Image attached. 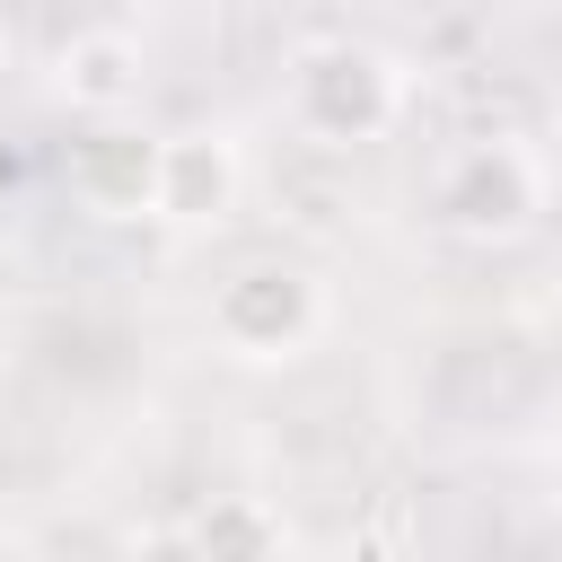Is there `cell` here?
Returning <instances> with one entry per match:
<instances>
[{"label": "cell", "mask_w": 562, "mask_h": 562, "mask_svg": "<svg viewBox=\"0 0 562 562\" xmlns=\"http://www.w3.org/2000/svg\"><path fill=\"white\" fill-rule=\"evenodd\" d=\"M422 211H430V228L457 237V246H483V255H492V246H518V237H536L544 211H553V158H544L527 132H474V140H457V149L430 167Z\"/></svg>", "instance_id": "cell-2"}, {"label": "cell", "mask_w": 562, "mask_h": 562, "mask_svg": "<svg viewBox=\"0 0 562 562\" xmlns=\"http://www.w3.org/2000/svg\"><path fill=\"white\" fill-rule=\"evenodd\" d=\"M140 79H149V61H140V44H132L123 26H79V35L53 53V97H61L79 123H132Z\"/></svg>", "instance_id": "cell-6"}, {"label": "cell", "mask_w": 562, "mask_h": 562, "mask_svg": "<svg viewBox=\"0 0 562 562\" xmlns=\"http://www.w3.org/2000/svg\"><path fill=\"white\" fill-rule=\"evenodd\" d=\"M413 70L369 35H307L281 61V123L307 149H369L404 123Z\"/></svg>", "instance_id": "cell-1"}, {"label": "cell", "mask_w": 562, "mask_h": 562, "mask_svg": "<svg viewBox=\"0 0 562 562\" xmlns=\"http://www.w3.org/2000/svg\"><path fill=\"white\" fill-rule=\"evenodd\" d=\"M123 562H202V553H193L184 518H158V527H132L123 536Z\"/></svg>", "instance_id": "cell-8"}, {"label": "cell", "mask_w": 562, "mask_h": 562, "mask_svg": "<svg viewBox=\"0 0 562 562\" xmlns=\"http://www.w3.org/2000/svg\"><path fill=\"white\" fill-rule=\"evenodd\" d=\"M184 536H193L202 562H290V527L263 492H211L184 518Z\"/></svg>", "instance_id": "cell-7"}, {"label": "cell", "mask_w": 562, "mask_h": 562, "mask_svg": "<svg viewBox=\"0 0 562 562\" xmlns=\"http://www.w3.org/2000/svg\"><path fill=\"white\" fill-rule=\"evenodd\" d=\"M202 325H211V351L220 360H237V369H290V360H307L325 342L334 290L299 255H246V263H228L211 281Z\"/></svg>", "instance_id": "cell-3"}, {"label": "cell", "mask_w": 562, "mask_h": 562, "mask_svg": "<svg viewBox=\"0 0 562 562\" xmlns=\"http://www.w3.org/2000/svg\"><path fill=\"white\" fill-rule=\"evenodd\" d=\"M553 492H562V430H553Z\"/></svg>", "instance_id": "cell-10"}, {"label": "cell", "mask_w": 562, "mask_h": 562, "mask_svg": "<svg viewBox=\"0 0 562 562\" xmlns=\"http://www.w3.org/2000/svg\"><path fill=\"white\" fill-rule=\"evenodd\" d=\"M0 562H44V553H35V544H26L18 527H0Z\"/></svg>", "instance_id": "cell-9"}, {"label": "cell", "mask_w": 562, "mask_h": 562, "mask_svg": "<svg viewBox=\"0 0 562 562\" xmlns=\"http://www.w3.org/2000/svg\"><path fill=\"white\" fill-rule=\"evenodd\" d=\"M246 202V149L228 123H184L158 132V184H149V220L176 237H211L228 228Z\"/></svg>", "instance_id": "cell-4"}, {"label": "cell", "mask_w": 562, "mask_h": 562, "mask_svg": "<svg viewBox=\"0 0 562 562\" xmlns=\"http://www.w3.org/2000/svg\"><path fill=\"white\" fill-rule=\"evenodd\" d=\"M61 184L88 220H149V184H158V132L140 123H79L61 149Z\"/></svg>", "instance_id": "cell-5"}]
</instances>
